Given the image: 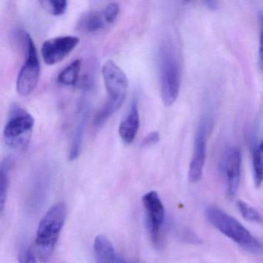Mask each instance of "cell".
<instances>
[{
  "mask_svg": "<svg viewBox=\"0 0 263 263\" xmlns=\"http://www.w3.org/2000/svg\"><path fill=\"white\" fill-rule=\"evenodd\" d=\"M102 76L107 100L95 116L93 125L98 127L104 125L121 108L127 98L128 89V81L125 73L113 61L104 63Z\"/></svg>",
  "mask_w": 263,
  "mask_h": 263,
  "instance_id": "cell-1",
  "label": "cell"
},
{
  "mask_svg": "<svg viewBox=\"0 0 263 263\" xmlns=\"http://www.w3.org/2000/svg\"><path fill=\"white\" fill-rule=\"evenodd\" d=\"M161 95L167 107L173 105L179 95L181 69L176 47L172 40L164 38L158 48Z\"/></svg>",
  "mask_w": 263,
  "mask_h": 263,
  "instance_id": "cell-2",
  "label": "cell"
},
{
  "mask_svg": "<svg viewBox=\"0 0 263 263\" xmlns=\"http://www.w3.org/2000/svg\"><path fill=\"white\" fill-rule=\"evenodd\" d=\"M67 215V204L61 201L52 206L40 221L35 246L36 255L42 262L48 261L53 255Z\"/></svg>",
  "mask_w": 263,
  "mask_h": 263,
  "instance_id": "cell-3",
  "label": "cell"
},
{
  "mask_svg": "<svg viewBox=\"0 0 263 263\" xmlns=\"http://www.w3.org/2000/svg\"><path fill=\"white\" fill-rule=\"evenodd\" d=\"M206 219L223 235L249 252L263 254V244L252 235L234 217L228 215L216 206H209L204 212Z\"/></svg>",
  "mask_w": 263,
  "mask_h": 263,
  "instance_id": "cell-4",
  "label": "cell"
},
{
  "mask_svg": "<svg viewBox=\"0 0 263 263\" xmlns=\"http://www.w3.org/2000/svg\"><path fill=\"white\" fill-rule=\"evenodd\" d=\"M34 124V118L27 110L20 104H12L4 130L7 146L14 150L25 151L30 144Z\"/></svg>",
  "mask_w": 263,
  "mask_h": 263,
  "instance_id": "cell-5",
  "label": "cell"
},
{
  "mask_svg": "<svg viewBox=\"0 0 263 263\" xmlns=\"http://www.w3.org/2000/svg\"><path fill=\"white\" fill-rule=\"evenodd\" d=\"M24 44L27 49V57L21 67L16 80V90L22 96L33 93L37 85L41 74V65L36 46L28 33H24Z\"/></svg>",
  "mask_w": 263,
  "mask_h": 263,
  "instance_id": "cell-6",
  "label": "cell"
},
{
  "mask_svg": "<svg viewBox=\"0 0 263 263\" xmlns=\"http://www.w3.org/2000/svg\"><path fill=\"white\" fill-rule=\"evenodd\" d=\"M145 212L146 226L154 246L159 247L162 240V227L165 219V209L158 192L151 191L142 198Z\"/></svg>",
  "mask_w": 263,
  "mask_h": 263,
  "instance_id": "cell-7",
  "label": "cell"
},
{
  "mask_svg": "<svg viewBox=\"0 0 263 263\" xmlns=\"http://www.w3.org/2000/svg\"><path fill=\"white\" fill-rule=\"evenodd\" d=\"M241 155L237 147H229L226 151L221 161L220 171L226 184V192L233 198L238 190L241 176Z\"/></svg>",
  "mask_w": 263,
  "mask_h": 263,
  "instance_id": "cell-8",
  "label": "cell"
},
{
  "mask_svg": "<svg viewBox=\"0 0 263 263\" xmlns=\"http://www.w3.org/2000/svg\"><path fill=\"white\" fill-rule=\"evenodd\" d=\"M209 125L208 120H202L195 135L193 155L189 171V181L192 183L198 182L202 178L203 170L205 164Z\"/></svg>",
  "mask_w": 263,
  "mask_h": 263,
  "instance_id": "cell-9",
  "label": "cell"
},
{
  "mask_svg": "<svg viewBox=\"0 0 263 263\" xmlns=\"http://www.w3.org/2000/svg\"><path fill=\"white\" fill-rule=\"evenodd\" d=\"M75 36H61L50 38L43 44L41 54L47 65H54L64 61L79 44Z\"/></svg>",
  "mask_w": 263,
  "mask_h": 263,
  "instance_id": "cell-10",
  "label": "cell"
},
{
  "mask_svg": "<svg viewBox=\"0 0 263 263\" xmlns=\"http://www.w3.org/2000/svg\"><path fill=\"white\" fill-rule=\"evenodd\" d=\"M88 115V104L86 101H83L79 105L78 120L73 130V137H72L71 144H70V152H69L70 161L78 159L81 155Z\"/></svg>",
  "mask_w": 263,
  "mask_h": 263,
  "instance_id": "cell-11",
  "label": "cell"
},
{
  "mask_svg": "<svg viewBox=\"0 0 263 263\" xmlns=\"http://www.w3.org/2000/svg\"><path fill=\"white\" fill-rule=\"evenodd\" d=\"M140 127V114L138 100L132 101L129 111L119 126V135L123 142L130 144L134 142Z\"/></svg>",
  "mask_w": 263,
  "mask_h": 263,
  "instance_id": "cell-12",
  "label": "cell"
},
{
  "mask_svg": "<svg viewBox=\"0 0 263 263\" xmlns=\"http://www.w3.org/2000/svg\"><path fill=\"white\" fill-rule=\"evenodd\" d=\"M104 10H92L84 13L78 24V29L84 33H92L101 31L107 27Z\"/></svg>",
  "mask_w": 263,
  "mask_h": 263,
  "instance_id": "cell-13",
  "label": "cell"
},
{
  "mask_svg": "<svg viewBox=\"0 0 263 263\" xmlns=\"http://www.w3.org/2000/svg\"><path fill=\"white\" fill-rule=\"evenodd\" d=\"M93 251L98 263H117L118 257L115 246L105 235L95 238Z\"/></svg>",
  "mask_w": 263,
  "mask_h": 263,
  "instance_id": "cell-14",
  "label": "cell"
},
{
  "mask_svg": "<svg viewBox=\"0 0 263 263\" xmlns=\"http://www.w3.org/2000/svg\"><path fill=\"white\" fill-rule=\"evenodd\" d=\"M50 179L51 174L49 172V169H41L36 175L32 187V194H30V200L32 198L35 208L39 206V204L42 203L43 200H44L47 191L48 190Z\"/></svg>",
  "mask_w": 263,
  "mask_h": 263,
  "instance_id": "cell-15",
  "label": "cell"
},
{
  "mask_svg": "<svg viewBox=\"0 0 263 263\" xmlns=\"http://www.w3.org/2000/svg\"><path fill=\"white\" fill-rule=\"evenodd\" d=\"M10 167L11 162L9 158H5L1 162L0 167V211L3 213L7 202V194L10 183Z\"/></svg>",
  "mask_w": 263,
  "mask_h": 263,
  "instance_id": "cell-16",
  "label": "cell"
},
{
  "mask_svg": "<svg viewBox=\"0 0 263 263\" xmlns=\"http://www.w3.org/2000/svg\"><path fill=\"white\" fill-rule=\"evenodd\" d=\"M82 66V60L73 61L60 73L58 81L64 86H74L79 79L80 72Z\"/></svg>",
  "mask_w": 263,
  "mask_h": 263,
  "instance_id": "cell-17",
  "label": "cell"
},
{
  "mask_svg": "<svg viewBox=\"0 0 263 263\" xmlns=\"http://www.w3.org/2000/svg\"><path fill=\"white\" fill-rule=\"evenodd\" d=\"M252 167L255 187H259L263 183V154L260 152L258 144L252 145Z\"/></svg>",
  "mask_w": 263,
  "mask_h": 263,
  "instance_id": "cell-18",
  "label": "cell"
},
{
  "mask_svg": "<svg viewBox=\"0 0 263 263\" xmlns=\"http://www.w3.org/2000/svg\"><path fill=\"white\" fill-rule=\"evenodd\" d=\"M42 8L53 16H62L67 10L66 0H42L40 1Z\"/></svg>",
  "mask_w": 263,
  "mask_h": 263,
  "instance_id": "cell-19",
  "label": "cell"
},
{
  "mask_svg": "<svg viewBox=\"0 0 263 263\" xmlns=\"http://www.w3.org/2000/svg\"><path fill=\"white\" fill-rule=\"evenodd\" d=\"M236 204L240 214L245 219L257 224H261L263 222L262 217L256 209L241 200L237 201Z\"/></svg>",
  "mask_w": 263,
  "mask_h": 263,
  "instance_id": "cell-20",
  "label": "cell"
},
{
  "mask_svg": "<svg viewBox=\"0 0 263 263\" xmlns=\"http://www.w3.org/2000/svg\"><path fill=\"white\" fill-rule=\"evenodd\" d=\"M104 16L108 25L115 24L120 14V6L117 3H110L104 9Z\"/></svg>",
  "mask_w": 263,
  "mask_h": 263,
  "instance_id": "cell-21",
  "label": "cell"
},
{
  "mask_svg": "<svg viewBox=\"0 0 263 263\" xmlns=\"http://www.w3.org/2000/svg\"><path fill=\"white\" fill-rule=\"evenodd\" d=\"M19 263H36V254L32 248L24 249L20 256Z\"/></svg>",
  "mask_w": 263,
  "mask_h": 263,
  "instance_id": "cell-22",
  "label": "cell"
},
{
  "mask_svg": "<svg viewBox=\"0 0 263 263\" xmlns=\"http://www.w3.org/2000/svg\"><path fill=\"white\" fill-rule=\"evenodd\" d=\"M260 33H259V49H258V61L259 67L263 71V12L259 13Z\"/></svg>",
  "mask_w": 263,
  "mask_h": 263,
  "instance_id": "cell-23",
  "label": "cell"
},
{
  "mask_svg": "<svg viewBox=\"0 0 263 263\" xmlns=\"http://www.w3.org/2000/svg\"><path fill=\"white\" fill-rule=\"evenodd\" d=\"M159 141V133L157 132H152L145 137L144 141H142V146L143 147H148V146L154 145Z\"/></svg>",
  "mask_w": 263,
  "mask_h": 263,
  "instance_id": "cell-24",
  "label": "cell"
},
{
  "mask_svg": "<svg viewBox=\"0 0 263 263\" xmlns=\"http://www.w3.org/2000/svg\"><path fill=\"white\" fill-rule=\"evenodd\" d=\"M205 4L210 10H215L218 8V4L215 1H207L205 2Z\"/></svg>",
  "mask_w": 263,
  "mask_h": 263,
  "instance_id": "cell-25",
  "label": "cell"
},
{
  "mask_svg": "<svg viewBox=\"0 0 263 263\" xmlns=\"http://www.w3.org/2000/svg\"><path fill=\"white\" fill-rule=\"evenodd\" d=\"M117 263H132V262H130V261H127V260L124 259V258H119V257H118V261H117Z\"/></svg>",
  "mask_w": 263,
  "mask_h": 263,
  "instance_id": "cell-26",
  "label": "cell"
}]
</instances>
